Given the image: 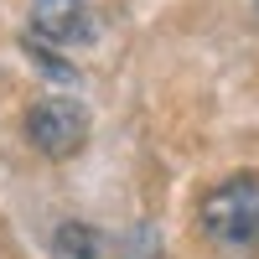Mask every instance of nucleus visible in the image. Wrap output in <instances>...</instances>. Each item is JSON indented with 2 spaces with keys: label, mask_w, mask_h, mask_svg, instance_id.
I'll use <instances>...</instances> for the list:
<instances>
[{
  "label": "nucleus",
  "mask_w": 259,
  "mask_h": 259,
  "mask_svg": "<svg viewBox=\"0 0 259 259\" xmlns=\"http://www.w3.org/2000/svg\"><path fill=\"white\" fill-rule=\"evenodd\" d=\"M197 233L223 254H259V171H239L207 192Z\"/></svg>",
  "instance_id": "1"
},
{
  "label": "nucleus",
  "mask_w": 259,
  "mask_h": 259,
  "mask_svg": "<svg viewBox=\"0 0 259 259\" xmlns=\"http://www.w3.org/2000/svg\"><path fill=\"white\" fill-rule=\"evenodd\" d=\"M21 130H26V140H31L36 156L68 161V156H78V150L89 145V109H83L78 99L52 94V99H36L31 109H26Z\"/></svg>",
  "instance_id": "2"
},
{
  "label": "nucleus",
  "mask_w": 259,
  "mask_h": 259,
  "mask_svg": "<svg viewBox=\"0 0 259 259\" xmlns=\"http://www.w3.org/2000/svg\"><path fill=\"white\" fill-rule=\"evenodd\" d=\"M26 21H31V36L47 47H83L99 31L89 0H31Z\"/></svg>",
  "instance_id": "3"
},
{
  "label": "nucleus",
  "mask_w": 259,
  "mask_h": 259,
  "mask_svg": "<svg viewBox=\"0 0 259 259\" xmlns=\"http://www.w3.org/2000/svg\"><path fill=\"white\" fill-rule=\"evenodd\" d=\"M52 254L57 259H104V239H99V228H89V223H57V233H52Z\"/></svg>",
  "instance_id": "4"
}]
</instances>
